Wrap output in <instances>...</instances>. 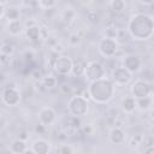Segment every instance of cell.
<instances>
[{"instance_id":"1","label":"cell","mask_w":154,"mask_h":154,"mask_svg":"<svg viewBox=\"0 0 154 154\" xmlns=\"http://www.w3.org/2000/svg\"><path fill=\"white\" fill-rule=\"evenodd\" d=\"M129 31L136 40H146L153 34V19L152 17L138 13L134 16L129 22Z\"/></svg>"},{"instance_id":"2","label":"cell","mask_w":154,"mask_h":154,"mask_svg":"<svg viewBox=\"0 0 154 154\" xmlns=\"http://www.w3.org/2000/svg\"><path fill=\"white\" fill-rule=\"evenodd\" d=\"M113 85L108 79L100 78L97 81H94L89 85V97H91L95 102L105 103L113 96Z\"/></svg>"},{"instance_id":"3","label":"cell","mask_w":154,"mask_h":154,"mask_svg":"<svg viewBox=\"0 0 154 154\" xmlns=\"http://www.w3.org/2000/svg\"><path fill=\"white\" fill-rule=\"evenodd\" d=\"M69 109L70 112L75 116V117H79V116H83L87 109H88V101L79 96V95H76L73 96L70 102H69Z\"/></svg>"},{"instance_id":"4","label":"cell","mask_w":154,"mask_h":154,"mask_svg":"<svg viewBox=\"0 0 154 154\" xmlns=\"http://www.w3.org/2000/svg\"><path fill=\"white\" fill-rule=\"evenodd\" d=\"M103 73H105V70H103V66L97 63V61H90L85 65V69H84V75L85 77L94 82V81H97L100 78L103 77Z\"/></svg>"},{"instance_id":"5","label":"cell","mask_w":154,"mask_h":154,"mask_svg":"<svg viewBox=\"0 0 154 154\" xmlns=\"http://www.w3.org/2000/svg\"><path fill=\"white\" fill-rule=\"evenodd\" d=\"M72 60L66 57V55H58L57 59L54 60V64H53V67H54V71L60 75V76H66L71 72V69H72Z\"/></svg>"},{"instance_id":"6","label":"cell","mask_w":154,"mask_h":154,"mask_svg":"<svg viewBox=\"0 0 154 154\" xmlns=\"http://www.w3.org/2000/svg\"><path fill=\"white\" fill-rule=\"evenodd\" d=\"M117 48H118L117 41L113 40V38L105 37L103 40H101V42L99 45V51L105 57H112V55H114L116 52H117Z\"/></svg>"},{"instance_id":"7","label":"cell","mask_w":154,"mask_h":154,"mask_svg":"<svg viewBox=\"0 0 154 154\" xmlns=\"http://www.w3.org/2000/svg\"><path fill=\"white\" fill-rule=\"evenodd\" d=\"M150 93H152V87L149 83H147L144 81H137L132 85V94L136 99L147 97V96H149Z\"/></svg>"},{"instance_id":"8","label":"cell","mask_w":154,"mask_h":154,"mask_svg":"<svg viewBox=\"0 0 154 154\" xmlns=\"http://www.w3.org/2000/svg\"><path fill=\"white\" fill-rule=\"evenodd\" d=\"M112 77H113V79H114L116 83L123 85V84H126V83L130 82L131 73L128 70H125L124 67H116L114 71H113V73H112Z\"/></svg>"},{"instance_id":"9","label":"cell","mask_w":154,"mask_h":154,"mask_svg":"<svg viewBox=\"0 0 154 154\" xmlns=\"http://www.w3.org/2000/svg\"><path fill=\"white\" fill-rule=\"evenodd\" d=\"M141 67V59L135 55V54H130L126 55L124 59V69L128 70L130 73L132 72H137Z\"/></svg>"},{"instance_id":"10","label":"cell","mask_w":154,"mask_h":154,"mask_svg":"<svg viewBox=\"0 0 154 154\" xmlns=\"http://www.w3.org/2000/svg\"><path fill=\"white\" fill-rule=\"evenodd\" d=\"M2 99L5 101L6 105L8 106H16L19 100H20V95H19V91L14 88H7L5 91H4V95H2Z\"/></svg>"},{"instance_id":"11","label":"cell","mask_w":154,"mask_h":154,"mask_svg":"<svg viewBox=\"0 0 154 154\" xmlns=\"http://www.w3.org/2000/svg\"><path fill=\"white\" fill-rule=\"evenodd\" d=\"M54 118H55V112H54L52 108H49V107L42 108V109L40 111V113H38L40 124H42V125H45V126L52 124L53 120H54Z\"/></svg>"},{"instance_id":"12","label":"cell","mask_w":154,"mask_h":154,"mask_svg":"<svg viewBox=\"0 0 154 154\" xmlns=\"http://www.w3.org/2000/svg\"><path fill=\"white\" fill-rule=\"evenodd\" d=\"M26 37L34 42V43H37L40 40H41V29L36 25H32V26H28L26 28Z\"/></svg>"},{"instance_id":"13","label":"cell","mask_w":154,"mask_h":154,"mask_svg":"<svg viewBox=\"0 0 154 154\" xmlns=\"http://www.w3.org/2000/svg\"><path fill=\"white\" fill-rule=\"evenodd\" d=\"M32 152L35 154H48L49 144L43 140H37L32 143Z\"/></svg>"},{"instance_id":"14","label":"cell","mask_w":154,"mask_h":154,"mask_svg":"<svg viewBox=\"0 0 154 154\" xmlns=\"http://www.w3.org/2000/svg\"><path fill=\"white\" fill-rule=\"evenodd\" d=\"M109 140L112 143L114 144H119L124 141V132L120 128H114L112 131H111V135H109Z\"/></svg>"},{"instance_id":"15","label":"cell","mask_w":154,"mask_h":154,"mask_svg":"<svg viewBox=\"0 0 154 154\" xmlns=\"http://www.w3.org/2000/svg\"><path fill=\"white\" fill-rule=\"evenodd\" d=\"M84 69H85V64L82 61V60H76L72 63V69H71V72L73 76L76 77H79L84 73Z\"/></svg>"},{"instance_id":"16","label":"cell","mask_w":154,"mask_h":154,"mask_svg":"<svg viewBox=\"0 0 154 154\" xmlns=\"http://www.w3.org/2000/svg\"><path fill=\"white\" fill-rule=\"evenodd\" d=\"M11 150L16 154H22L23 152L26 150V144H25V141H22V140H16L12 142V146H11Z\"/></svg>"},{"instance_id":"17","label":"cell","mask_w":154,"mask_h":154,"mask_svg":"<svg viewBox=\"0 0 154 154\" xmlns=\"http://www.w3.org/2000/svg\"><path fill=\"white\" fill-rule=\"evenodd\" d=\"M122 106H123V109L125 112H129L130 113V112H132L136 108V100L134 97H131V96H128V97H125L123 100Z\"/></svg>"},{"instance_id":"18","label":"cell","mask_w":154,"mask_h":154,"mask_svg":"<svg viewBox=\"0 0 154 154\" xmlns=\"http://www.w3.org/2000/svg\"><path fill=\"white\" fill-rule=\"evenodd\" d=\"M6 17L10 22H13V20H19V17H20V11L19 8L17 7H8L6 10Z\"/></svg>"},{"instance_id":"19","label":"cell","mask_w":154,"mask_h":154,"mask_svg":"<svg viewBox=\"0 0 154 154\" xmlns=\"http://www.w3.org/2000/svg\"><path fill=\"white\" fill-rule=\"evenodd\" d=\"M22 29H23V25H22L20 20H13V22H10V23H8V31H10V34H12V35H18V34H20Z\"/></svg>"},{"instance_id":"20","label":"cell","mask_w":154,"mask_h":154,"mask_svg":"<svg viewBox=\"0 0 154 154\" xmlns=\"http://www.w3.org/2000/svg\"><path fill=\"white\" fill-rule=\"evenodd\" d=\"M150 103H152V99L149 96L137 99V101H136V106H138V108H141V109H148Z\"/></svg>"},{"instance_id":"21","label":"cell","mask_w":154,"mask_h":154,"mask_svg":"<svg viewBox=\"0 0 154 154\" xmlns=\"http://www.w3.org/2000/svg\"><path fill=\"white\" fill-rule=\"evenodd\" d=\"M109 5H111L112 10H113V11H116V12H122V11L124 10V7H125V2H124V1H122V0L111 1V2H109Z\"/></svg>"},{"instance_id":"22","label":"cell","mask_w":154,"mask_h":154,"mask_svg":"<svg viewBox=\"0 0 154 154\" xmlns=\"http://www.w3.org/2000/svg\"><path fill=\"white\" fill-rule=\"evenodd\" d=\"M42 83H43V87H46V88H53L57 84V79L53 76H46V77H43Z\"/></svg>"},{"instance_id":"23","label":"cell","mask_w":154,"mask_h":154,"mask_svg":"<svg viewBox=\"0 0 154 154\" xmlns=\"http://www.w3.org/2000/svg\"><path fill=\"white\" fill-rule=\"evenodd\" d=\"M13 46L8 42V43H4V45H1V47H0V52L2 53V54H6V55H11L12 53H13Z\"/></svg>"},{"instance_id":"24","label":"cell","mask_w":154,"mask_h":154,"mask_svg":"<svg viewBox=\"0 0 154 154\" xmlns=\"http://www.w3.org/2000/svg\"><path fill=\"white\" fill-rule=\"evenodd\" d=\"M73 17H75V12H73L71 8H67V10H65V11L63 12V18H64V20H65L66 23H70V22L73 19Z\"/></svg>"},{"instance_id":"25","label":"cell","mask_w":154,"mask_h":154,"mask_svg":"<svg viewBox=\"0 0 154 154\" xmlns=\"http://www.w3.org/2000/svg\"><path fill=\"white\" fill-rule=\"evenodd\" d=\"M57 154H72V148L70 146H60L59 148H57Z\"/></svg>"},{"instance_id":"26","label":"cell","mask_w":154,"mask_h":154,"mask_svg":"<svg viewBox=\"0 0 154 154\" xmlns=\"http://www.w3.org/2000/svg\"><path fill=\"white\" fill-rule=\"evenodd\" d=\"M105 35H106L107 38H113V40H116V37H117V35H118V30L114 29V28H108V29L106 30Z\"/></svg>"},{"instance_id":"27","label":"cell","mask_w":154,"mask_h":154,"mask_svg":"<svg viewBox=\"0 0 154 154\" xmlns=\"http://www.w3.org/2000/svg\"><path fill=\"white\" fill-rule=\"evenodd\" d=\"M60 91H61L64 95H70V94H72V88H71V85H69V84H61Z\"/></svg>"},{"instance_id":"28","label":"cell","mask_w":154,"mask_h":154,"mask_svg":"<svg viewBox=\"0 0 154 154\" xmlns=\"http://www.w3.org/2000/svg\"><path fill=\"white\" fill-rule=\"evenodd\" d=\"M45 131H46V126L45 125H42V124H37V125H35V132H37L38 135H42V134H45Z\"/></svg>"},{"instance_id":"29","label":"cell","mask_w":154,"mask_h":154,"mask_svg":"<svg viewBox=\"0 0 154 154\" xmlns=\"http://www.w3.org/2000/svg\"><path fill=\"white\" fill-rule=\"evenodd\" d=\"M38 5H40V6H46V7L49 8V7H52V6L55 5V1H40Z\"/></svg>"},{"instance_id":"30","label":"cell","mask_w":154,"mask_h":154,"mask_svg":"<svg viewBox=\"0 0 154 154\" xmlns=\"http://www.w3.org/2000/svg\"><path fill=\"white\" fill-rule=\"evenodd\" d=\"M70 42H71L72 45L78 43V42H79V36H78L77 34H72V35L70 36Z\"/></svg>"},{"instance_id":"31","label":"cell","mask_w":154,"mask_h":154,"mask_svg":"<svg viewBox=\"0 0 154 154\" xmlns=\"http://www.w3.org/2000/svg\"><path fill=\"white\" fill-rule=\"evenodd\" d=\"M8 61H10V57L6 55V54L0 53V63H1V64H7Z\"/></svg>"},{"instance_id":"32","label":"cell","mask_w":154,"mask_h":154,"mask_svg":"<svg viewBox=\"0 0 154 154\" xmlns=\"http://www.w3.org/2000/svg\"><path fill=\"white\" fill-rule=\"evenodd\" d=\"M26 138H28V132H26V131H24V130H23V131H20V132H19V140L25 141Z\"/></svg>"},{"instance_id":"33","label":"cell","mask_w":154,"mask_h":154,"mask_svg":"<svg viewBox=\"0 0 154 154\" xmlns=\"http://www.w3.org/2000/svg\"><path fill=\"white\" fill-rule=\"evenodd\" d=\"M144 154H154V148H153V146H148L147 149H146V152H144Z\"/></svg>"},{"instance_id":"34","label":"cell","mask_w":154,"mask_h":154,"mask_svg":"<svg viewBox=\"0 0 154 154\" xmlns=\"http://www.w3.org/2000/svg\"><path fill=\"white\" fill-rule=\"evenodd\" d=\"M83 131H84L87 135H90V134H91V128H90L89 125H87V126L83 128Z\"/></svg>"},{"instance_id":"35","label":"cell","mask_w":154,"mask_h":154,"mask_svg":"<svg viewBox=\"0 0 154 154\" xmlns=\"http://www.w3.org/2000/svg\"><path fill=\"white\" fill-rule=\"evenodd\" d=\"M22 154H35L32 150H25V152H23Z\"/></svg>"},{"instance_id":"36","label":"cell","mask_w":154,"mask_h":154,"mask_svg":"<svg viewBox=\"0 0 154 154\" xmlns=\"http://www.w3.org/2000/svg\"><path fill=\"white\" fill-rule=\"evenodd\" d=\"M1 14H2V5L0 4V17H1Z\"/></svg>"},{"instance_id":"37","label":"cell","mask_w":154,"mask_h":154,"mask_svg":"<svg viewBox=\"0 0 154 154\" xmlns=\"http://www.w3.org/2000/svg\"><path fill=\"white\" fill-rule=\"evenodd\" d=\"M1 119H2V116H1V113H0V122H1Z\"/></svg>"}]
</instances>
